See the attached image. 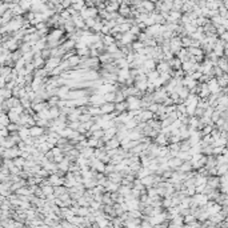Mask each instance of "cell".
Masks as SVG:
<instances>
[{
  "mask_svg": "<svg viewBox=\"0 0 228 228\" xmlns=\"http://www.w3.org/2000/svg\"><path fill=\"white\" fill-rule=\"evenodd\" d=\"M207 86H208V89H209V92L211 94H219L220 92V87H219V84H217V81H216V78H211L208 81H207Z\"/></svg>",
  "mask_w": 228,
  "mask_h": 228,
  "instance_id": "obj_1",
  "label": "cell"
},
{
  "mask_svg": "<svg viewBox=\"0 0 228 228\" xmlns=\"http://www.w3.org/2000/svg\"><path fill=\"white\" fill-rule=\"evenodd\" d=\"M182 163H183V160L180 158H177V156L169 158L168 160H167V166H168V168H171V169H177Z\"/></svg>",
  "mask_w": 228,
  "mask_h": 228,
  "instance_id": "obj_2",
  "label": "cell"
},
{
  "mask_svg": "<svg viewBox=\"0 0 228 228\" xmlns=\"http://www.w3.org/2000/svg\"><path fill=\"white\" fill-rule=\"evenodd\" d=\"M112 111H115V103L112 102H104L100 105V112L102 113H111Z\"/></svg>",
  "mask_w": 228,
  "mask_h": 228,
  "instance_id": "obj_3",
  "label": "cell"
},
{
  "mask_svg": "<svg viewBox=\"0 0 228 228\" xmlns=\"http://www.w3.org/2000/svg\"><path fill=\"white\" fill-rule=\"evenodd\" d=\"M105 176H107V179L111 180V182L120 184L121 177H123V174H121V172H118V171H113V172H110L108 175H105Z\"/></svg>",
  "mask_w": 228,
  "mask_h": 228,
  "instance_id": "obj_4",
  "label": "cell"
},
{
  "mask_svg": "<svg viewBox=\"0 0 228 228\" xmlns=\"http://www.w3.org/2000/svg\"><path fill=\"white\" fill-rule=\"evenodd\" d=\"M169 65H168V63L166 62V60H160V62H158L156 63V67H155V70L158 71L159 73H164V72H168L169 71Z\"/></svg>",
  "mask_w": 228,
  "mask_h": 228,
  "instance_id": "obj_5",
  "label": "cell"
},
{
  "mask_svg": "<svg viewBox=\"0 0 228 228\" xmlns=\"http://www.w3.org/2000/svg\"><path fill=\"white\" fill-rule=\"evenodd\" d=\"M208 187L213 188V190H216L217 187H219V176L217 175H213V176H207V183H205Z\"/></svg>",
  "mask_w": 228,
  "mask_h": 228,
  "instance_id": "obj_6",
  "label": "cell"
},
{
  "mask_svg": "<svg viewBox=\"0 0 228 228\" xmlns=\"http://www.w3.org/2000/svg\"><path fill=\"white\" fill-rule=\"evenodd\" d=\"M44 131H46V128H43V127H39V126H36V124H35V126L30 127V136L38 137V136H40V135H43Z\"/></svg>",
  "mask_w": 228,
  "mask_h": 228,
  "instance_id": "obj_7",
  "label": "cell"
},
{
  "mask_svg": "<svg viewBox=\"0 0 228 228\" xmlns=\"http://www.w3.org/2000/svg\"><path fill=\"white\" fill-rule=\"evenodd\" d=\"M216 65L220 68V70L223 71V72H227L228 71V63H227V56H220L219 59H217V62H216Z\"/></svg>",
  "mask_w": 228,
  "mask_h": 228,
  "instance_id": "obj_8",
  "label": "cell"
},
{
  "mask_svg": "<svg viewBox=\"0 0 228 228\" xmlns=\"http://www.w3.org/2000/svg\"><path fill=\"white\" fill-rule=\"evenodd\" d=\"M153 142H155L158 145H167L168 144V136H166L164 134H160V132H159V134L156 135V137L153 139Z\"/></svg>",
  "mask_w": 228,
  "mask_h": 228,
  "instance_id": "obj_9",
  "label": "cell"
},
{
  "mask_svg": "<svg viewBox=\"0 0 228 228\" xmlns=\"http://www.w3.org/2000/svg\"><path fill=\"white\" fill-rule=\"evenodd\" d=\"M103 185H104V188H105V191H107V192H115V191H118V188H119V185H120V184L113 183V182H111V180L107 179Z\"/></svg>",
  "mask_w": 228,
  "mask_h": 228,
  "instance_id": "obj_10",
  "label": "cell"
},
{
  "mask_svg": "<svg viewBox=\"0 0 228 228\" xmlns=\"http://www.w3.org/2000/svg\"><path fill=\"white\" fill-rule=\"evenodd\" d=\"M140 121H147L150 119H153V112H151L150 110H142L139 113Z\"/></svg>",
  "mask_w": 228,
  "mask_h": 228,
  "instance_id": "obj_11",
  "label": "cell"
},
{
  "mask_svg": "<svg viewBox=\"0 0 228 228\" xmlns=\"http://www.w3.org/2000/svg\"><path fill=\"white\" fill-rule=\"evenodd\" d=\"M104 147L107 148V150L108 148H118V147H120V142L113 136V137H111L110 140H107V142L104 143Z\"/></svg>",
  "mask_w": 228,
  "mask_h": 228,
  "instance_id": "obj_12",
  "label": "cell"
},
{
  "mask_svg": "<svg viewBox=\"0 0 228 228\" xmlns=\"http://www.w3.org/2000/svg\"><path fill=\"white\" fill-rule=\"evenodd\" d=\"M216 81H217V84H219L220 88H223V87H227V84H228V75H227V72H223L221 76H217V78H216Z\"/></svg>",
  "mask_w": 228,
  "mask_h": 228,
  "instance_id": "obj_13",
  "label": "cell"
},
{
  "mask_svg": "<svg viewBox=\"0 0 228 228\" xmlns=\"http://www.w3.org/2000/svg\"><path fill=\"white\" fill-rule=\"evenodd\" d=\"M68 62V64H70V67L71 68H75L76 65L79 64V63H80V56H79V55H72V56H70L68 57V59H65Z\"/></svg>",
  "mask_w": 228,
  "mask_h": 228,
  "instance_id": "obj_14",
  "label": "cell"
},
{
  "mask_svg": "<svg viewBox=\"0 0 228 228\" xmlns=\"http://www.w3.org/2000/svg\"><path fill=\"white\" fill-rule=\"evenodd\" d=\"M147 84H148V80H147V79H143V80H136L134 83V86L136 87L139 91L145 92V89H147Z\"/></svg>",
  "mask_w": 228,
  "mask_h": 228,
  "instance_id": "obj_15",
  "label": "cell"
},
{
  "mask_svg": "<svg viewBox=\"0 0 228 228\" xmlns=\"http://www.w3.org/2000/svg\"><path fill=\"white\" fill-rule=\"evenodd\" d=\"M128 110V104H127L126 100H123V102H118L115 103V111H118V112H126V111Z\"/></svg>",
  "mask_w": 228,
  "mask_h": 228,
  "instance_id": "obj_16",
  "label": "cell"
},
{
  "mask_svg": "<svg viewBox=\"0 0 228 228\" xmlns=\"http://www.w3.org/2000/svg\"><path fill=\"white\" fill-rule=\"evenodd\" d=\"M147 124L151 127V128H153V129L160 132L161 124H160V120H159V119H150V120H147Z\"/></svg>",
  "mask_w": 228,
  "mask_h": 228,
  "instance_id": "obj_17",
  "label": "cell"
},
{
  "mask_svg": "<svg viewBox=\"0 0 228 228\" xmlns=\"http://www.w3.org/2000/svg\"><path fill=\"white\" fill-rule=\"evenodd\" d=\"M94 151H95V148H92V147H88V145H86V147H84L83 150L80 151V155H83L84 158L89 159L91 156H94Z\"/></svg>",
  "mask_w": 228,
  "mask_h": 228,
  "instance_id": "obj_18",
  "label": "cell"
},
{
  "mask_svg": "<svg viewBox=\"0 0 228 228\" xmlns=\"http://www.w3.org/2000/svg\"><path fill=\"white\" fill-rule=\"evenodd\" d=\"M143 67L147 68V70H155L156 62L152 59V57H148V59H145L144 62H143Z\"/></svg>",
  "mask_w": 228,
  "mask_h": 228,
  "instance_id": "obj_19",
  "label": "cell"
},
{
  "mask_svg": "<svg viewBox=\"0 0 228 228\" xmlns=\"http://www.w3.org/2000/svg\"><path fill=\"white\" fill-rule=\"evenodd\" d=\"M187 52L191 56H196V55H204L203 49L200 47H187Z\"/></svg>",
  "mask_w": 228,
  "mask_h": 228,
  "instance_id": "obj_20",
  "label": "cell"
},
{
  "mask_svg": "<svg viewBox=\"0 0 228 228\" xmlns=\"http://www.w3.org/2000/svg\"><path fill=\"white\" fill-rule=\"evenodd\" d=\"M140 182H142V184L144 185V187H150V185H153V176H152V174H151V175H147V176H144L143 179H140Z\"/></svg>",
  "mask_w": 228,
  "mask_h": 228,
  "instance_id": "obj_21",
  "label": "cell"
},
{
  "mask_svg": "<svg viewBox=\"0 0 228 228\" xmlns=\"http://www.w3.org/2000/svg\"><path fill=\"white\" fill-rule=\"evenodd\" d=\"M75 49H76V55H79V56H89L88 46H84V47H80V48H75Z\"/></svg>",
  "mask_w": 228,
  "mask_h": 228,
  "instance_id": "obj_22",
  "label": "cell"
},
{
  "mask_svg": "<svg viewBox=\"0 0 228 228\" xmlns=\"http://www.w3.org/2000/svg\"><path fill=\"white\" fill-rule=\"evenodd\" d=\"M113 62H115V64L118 65L119 68H128L129 67V63L127 62L126 57H120V59H116V60H113Z\"/></svg>",
  "mask_w": 228,
  "mask_h": 228,
  "instance_id": "obj_23",
  "label": "cell"
},
{
  "mask_svg": "<svg viewBox=\"0 0 228 228\" xmlns=\"http://www.w3.org/2000/svg\"><path fill=\"white\" fill-rule=\"evenodd\" d=\"M48 115H49V119H56L57 116L60 115V110L55 105V107H49L48 108Z\"/></svg>",
  "mask_w": 228,
  "mask_h": 228,
  "instance_id": "obj_24",
  "label": "cell"
},
{
  "mask_svg": "<svg viewBox=\"0 0 228 228\" xmlns=\"http://www.w3.org/2000/svg\"><path fill=\"white\" fill-rule=\"evenodd\" d=\"M159 75H160V73H159L156 70H150V71L147 72V80H148V81H153L155 79L159 78Z\"/></svg>",
  "mask_w": 228,
  "mask_h": 228,
  "instance_id": "obj_25",
  "label": "cell"
},
{
  "mask_svg": "<svg viewBox=\"0 0 228 228\" xmlns=\"http://www.w3.org/2000/svg\"><path fill=\"white\" fill-rule=\"evenodd\" d=\"M123 100H126V95L123 94V91L121 89H116L115 91V100H113V103H118V102H123Z\"/></svg>",
  "mask_w": 228,
  "mask_h": 228,
  "instance_id": "obj_26",
  "label": "cell"
},
{
  "mask_svg": "<svg viewBox=\"0 0 228 228\" xmlns=\"http://www.w3.org/2000/svg\"><path fill=\"white\" fill-rule=\"evenodd\" d=\"M102 203L103 204H113V200L111 199V192H103V198H102Z\"/></svg>",
  "mask_w": 228,
  "mask_h": 228,
  "instance_id": "obj_27",
  "label": "cell"
},
{
  "mask_svg": "<svg viewBox=\"0 0 228 228\" xmlns=\"http://www.w3.org/2000/svg\"><path fill=\"white\" fill-rule=\"evenodd\" d=\"M216 171H217V176H219V175H223V174H227V171H228V164H227V163H223V164H219V166H216Z\"/></svg>",
  "mask_w": 228,
  "mask_h": 228,
  "instance_id": "obj_28",
  "label": "cell"
},
{
  "mask_svg": "<svg viewBox=\"0 0 228 228\" xmlns=\"http://www.w3.org/2000/svg\"><path fill=\"white\" fill-rule=\"evenodd\" d=\"M89 213V207L88 205H79V209H78V215L79 216H87Z\"/></svg>",
  "mask_w": 228,
  "mask_h": 228,
  "instance_id": "obj_29",
  "label": "cell"
},
{
  "mask_svg": "<svg viewBox=\"0 0 228 228\" xmlns=\"http://www.w3.org/2000/svg\"><path fill=\"white\" fill-rule=\"evenodd\" d=\"M57 102H59V96L57 95H52V96H49L47 99V103H48L49 107H55L57 104Z\"/></svg>",
  "mask_w": 228,
  "mask_h": 228,
  "instance_id": "obj_30",
  "label": "cell"
},
{
  "mask_svg": "<svg viewBox=\"0 0 228 228\" xmlns=\"http://www.w3.org/2000/svg\"><path fill=\"white\" fill-rule=\"evenodd\" d=\"M172 76L169 75L168 72H164V73H160V75H159V79H160V81H161V84H167L169 81V79H171Z\"/></svg>",
  "mask_w": 228,
  "mask_h": 228,
  "instance_id": "obj_31",
  "label": "cell"
},
{
  "mask_svg": "<svg viewBox=\"0 0 228 228\" xmlns=\"http://www.w3.org/2000/svg\"><path fill=\"white\" fill-rule=\"evenodd\" d=\"M216 158V166H219V164H223V163H228V158L225 155H216L215 156Z\"/></svg>",
  "mask_w": 228,
  "mask_h": 228,
  "instance_id": "obj_32",
  "label": "cell"
},
{
  "mask_svg": "<svg viewBox=\"0 0 228 228\" xmlns=\"http://www.w3.org/2000/svg\"><path fill=\"white\" fill-rule=\"evenodd\" d=\"M103 99H104V102H112L115 100V92H105L104 95H103Z\"/></svg>",
  "mask_w": 228,
  "mask_h": 228,
  "instance_id": "obj_33",
  "label": "cell"
},
{
  "mask_svg": "<svg viewBox=\"0 0 228 228\" xmlns=\"http://www.w3.org/2000/svg\"><path fill=\"white\" fill-rule=\"evenodd\" d=\"M67 143H68V139H67V137H63V136H60L59 139L56 140V147H59L60 150H62V148L64 147V145L67 144Z\"/></svg>",
  "mask_w": 228,
  "mask_h": 228,
  "instance_id": "obj_34",
  "label": "cell"
},
{
  "mask_svg": "<svg viewBox=\"0 0 228 228\" xmlns=\"http://www.w3.org/2000/svg\"><path fill=\"white\" fill-rule=\"evenodd\" d=\"M119 51V47L116 46V43H112L110 44V46H105V52H108V54H113V52Z\"/></svg>",
  "mask_w": 228,
  "mask_h": 228,
  "instance_id": "obj_35",
  "label": "cell"
},
{
  "mask_svg": "<svg viewBox=\"0 0 228 228\" xmlns=\"http://www.w3.org/2000/svg\"><path fill=\"white\" fill-rule=\"evenodd\" d=\"M172 205V201H171V198H161V207L164 209H167L168 207Z\"/></svg>",
  "mask_w": 228,
  "mask_h": 228,
  "instance_id": "obj_36",
  "label": "cell"
},
{
  "mask_svg": "<svg viewBox=\"0 0 228 228\" xmlns=\"http://www.w3.org/2000/svg\"><path fill=\"white\" fill-rule=\"evenodd\" d=\"M97 140L99 139H95V137H88L87 139V145L88 147H92V148H96V145H97Z\"/></svg>",
  "mask_w": 228,
  "mask_h": 228,
  "instance_id": "obj_37",
  "label": "cell"
},
{
  "mask_svg": "<svg viewBox=\"0 0 228 228\" xmlns=\"http://www.w3.org/2000/svg\"><path fill=\"white\" fill-rule=\"evenodd\" d=\"M80 123H84V121H88V120H91V115L89 113H80L79 115V119H78Z\"/></svg>",
  "mask_w": 228,
  "mask_h": 228,
  "instance_id": "obj_38",
  "label": "cell"
},
{
  "mask_svg": "<svg viewBox=\"0 0 228 228\" xmlns=\"http://www.w3.org/2000/svg\"><path fill=\"white\" fill-rule=\"evenodd\" d=\"M167 147H168L169 151H174V152H177V151L180 150V148H179V142H177V143H168V144H167Z\"/></svg>",
  "mask_w": 228,
  "mask_h": 228,
  "instance_id": "obj_39",
  "label": "cell"
},
{
  "mask_svg": "<svg viewBox=\"0 0 228 228\" xmlns=\"http://www.w3.org/2000/svg\"><path fill=\"white\" fill-rule=\"evenodd\" d=\"M103 134H104V129L99 128V129H96V131L92 132V137H95V139H102Z\"/></svg>",
  "mask_w": 228,
  "mask_h": 228,
  "instance_id": "obj_40",
  "label": "cell"
},
{
  "mask_svg": "<svg viewBox=\"0 0 228 228\" xmlns=\"http://www.w3.org/2000/svg\"><path fill=\"white\" fill-rule=\"evenodd\" d=\"M67 126L72 129H78V127L80 126V121L79 120H72V121H67Z\"/></svg>",
  "mask_w": 228,
  "mask_h": 228,
  "instance_id": "obj_41",
  "label": "cell"
},
{
  "mask_svg": "<svg viewBox=\"0 0 228 228\" xmlns=\"http://www.w3.org/2000/svg\"><path fill=\"white\" fill-rule=\"evenodd\" d=\"M124 124H126V127H127V129H131V128H135V127H136V121H135L134 120V118H131V119H129V120L128 121H126V123H124Z\"/></svg>",
  "mask_w": 228,
  "mask_h": 228,
  "instance_id": "obj_42",
  "label": "cell"
},
{
  "mask_svg": "<svg viewBox=\"0 0 228 228\" xmlns=\"http://www.w3.org/2000/svg\"><path fill=\"white\" fill-rule=\"evenodd\" d=\"M158 108H159V103L153 102V103H151V104L148 105V108H147V110H150L151 112H153V113H155L156 111H158Z\"/></svg>",
  "mask_w": 228,
  "mask_h": 228,
  "instance_id": "obj_43",
  "label": "cell"
},
{
  "mask_svg": "<svg viewBox=\"0 0 228 228\" xmlns=\"http://www.w3.org/2000/svg\"><path fill=\"white\" fill-rule=\"evenodd\" d=\"M176 111L179 113H185L187 115V112H185V105L183 104V103H180V104H176Z\"/></svg>",
  "mask_w": 228,
  "mask_h": 228,
  "instance_id": "obj_44",
  "label": "cell"
},
{
  "mask_svg": "<svg viewBox=\"0 0 228 228\" xmlns=\"http://www.w3.org/2000/svg\"><path fill=\"white\" fill-rule=\"evenodd\" d=\"M185 195H187V196H193V195H195V185L185 188Z\"/></svg>",
  "mask_w": 228,
  "mask_h": 228,
  "instance_id": "obj_45",
  "label": "cell"
},
{
  "mask_svg": "<svg viewBox=\"0 0 228 228\" xmlns=\"http://www.w3.org/2000/svg\"><path fill=\"white\" fill-rule=\"evenodd\" d=\"M65 105H67V100H65V99H59V102H57L56 107L59 108V110H62V108H64Z\"/></svg>",
  "mask_w": 228,
  "mask_h": 228,
  "instance_id": "obj_46",
  "label": "cell"
},
{
  "mask_svg": "<svg viewBox=\"0 0 228 228\" xmlns=\"http://www.w3.org/2000/svg\"><path fill=\"white\" fill-rule=\"evenodd\" d=\"M64 159V153H59V155H55L54 156V163H60V161Z\"/></svg>",
  "mask_w": 228,
  "mask_h": 228,
  "instance_id": "obj_47",
  "label": "cell"
},
{
  "mask_svg": "<svg viewBox=\"0 0 228 228\" xmlns=\"http://www.w3.org/2000/svg\"><path fill=\"white\" fill-rule=\"evenodd\" d=\"M140 31H142V30H140V28L137 27V25H131V28H129V32L134 33V35H137V33H139Z\"/></svg>",
  "mask_w": 228,
  "mask_h": 228,
  "instance_id": "obj_48",
  "label": "cell"
},
{
  "mask_svg": "<svg viewBox=\"0 0 228 228\" xmlns=\"http://www.w3.org/2000/svg\"><path fill=\"white\" fill-rule=\"evenodd\" d=\"M24 159L23 158H20V159H16V160H15V166L16 167H24Z\"/></svg>",
  "mask_w": 228,
  "mask_h": 228,
  "instance_id": "obj_49",
  "label": "cell"
},
{
  "mask_svg": "<svg viewBox=\"0 0 228 228\" xmlns=\"http://www.w3.org/2000/svg\"><path fill=\"white\" fill-rule=\"evenodd\" d=\"M220 40H223V41H227V39H228V33H227V31H225V32H223V33H220Z\"/></svg>",
  "mask_w": 228,
  "mask_h": 228,
  "instance_id": "obj_50",
  "label": "cell"
},
{
  "mask_svg": "<svg viewBox=\"0 0 228 228\" xmlns=\"http://www.w3.org/2000/svg\"><path fill=\"white\" fill-rule=\"evenodd\" d=\"M8 129H9V131H16V129H17V124H14V123L9 124V126H8Z\"/></svg>",
  "mask_w": 228,
  "mask_h": 228,
  "instance_id": "obj_51",
  "label": "cell"
},
{
  "mask_svg": "<svg viewBox=\"0 0 228 228\" xmlns=\"http://www.w3.org/2000/svg\"><path fill=\"white\" fill-rule=\"evenodd\" d=\"M150 1H152V3H156V1H159V0H150Z\"/></svg>",
  "mask_w": 228,
  "mask_h": 228,
  "instance_id": "obj_52",
  "label": "cell"
}]
</instances>
